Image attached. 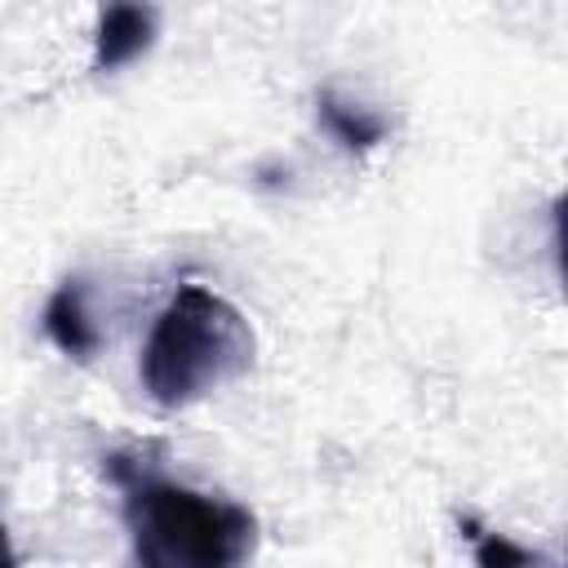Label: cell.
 Returning <instances> with one entry per match:
<instances>
[{
  "label": "cell",
  "instance_id": "4",
  "mask_svg": "<svg viewBox=\"0 0 568 568\" xmlns=\"http://www.w3.org/2000/svg\"><path fill=\"white\" fill-rule=\"evenodd\" d=\"M44 333L49 342L71 355V359H89L102 346L98 324L89 320V302H84V280H62L53 288V297L44 302Z\"/></svg>",
  "mask_w": 568,
  "mask_h": 568
},
{
  "label": "cell",
  "instance_id": "3",
  "mask_svg": "<svg viewBox=\"0 0 568 568\" xmlns=\"http://www.w3.org/2000/svg\"><path fill=\"white\" fill-rule=\"evenodd\" d=\"M151 40H155V9H146V4H111V9L98 13L93 67L98 71H115V67L133 62L138 53H146Z\"/></svg>",
  "mask_w": 568,
  "mask_h": 568
},
{
  "label": "cell",
  "instance_id": "1",
  "mask_svg": "<svg viewBox=\"0 0 568 568\" xmlns=\"http://www.w3.org/2000/svg\"><path fill=\"white\" fill-rule=\"evenodd\" d=\"M106 475L124 488L138 568H240L253 555L257 519L244 506L160 479L133 453H111Z\"/></svg>",
  "mask_w": 568,
  "mask_h": 568
},
{
  "label": "cell",
  "instance_id": "6",
  "mask_svg": "<svg viewBox=\"0 0 568 568\" xmlns=\"http://www.w3.org/2000/svg\"><path fill=\"white\" fill-rule=\"evenodd\" d=\"M457 528H462V532H466V541L475 546V564H479V568H550L541 555H532L528 546L510 541L506 532L484 528V524H479V519H470V515H462V519H457Z\"/></svg>",
  "mask_w": 568,
  "mask_h": 568
},
{
  "label": "cell",
  "instance_id": "5",
  "mask_svg": "<svg viewBox=\"0 0 568 568\" xmlns=\"http://www.w3.org/2000/svg\"><path fill=\"white\" fill-rule=\"evenodd\" d=\"M315 106H320V124L346 146V151H373L382 138H386V120L373 111V106H359V102H351V98H342V93H320L315 98Z\"/></svg>",
  "mask_w": 568,
  "mask_h": 568
},
{
  "label": "cell",
  "instance_id": "7",
  "mask_svg": "<svg viewBox=\"0 0 568 568\" xmlns=\"http://www.w3.org/2000/svg\"><path fill=\"white\" fill-rule=\"evenodd\" d=\"M0 568H18V555H13V546H9L4 524H0Z\"/></svg>",
  "mask_w": 568,
  "mask_h": 568
},
{
  "label": "cell",
  "instance_id": "2",
  "mask_svg": "<svg viewBox=\"0 0 568 568\" xmlns=\"http://www.w3.org/2000/svg\"><path fill=\"white\" fill-rule=\"evenodd\" d=\"M253 364L248 320L204 284H182L142 346V386L160 408H182Z\"/></svg>",
  "mask_w": 568,
  "mask_h": 568
}]
</instances>
